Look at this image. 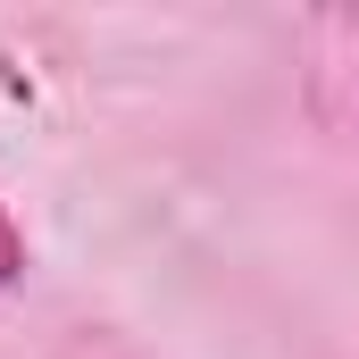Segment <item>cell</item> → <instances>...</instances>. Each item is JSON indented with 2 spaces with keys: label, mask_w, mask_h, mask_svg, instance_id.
Segmentation results:
<instances>
[{
  "label": "cell",
  "mask_w": 359,
  "mask_h": 359,
  "mask_svg": "<svg viewBox=\"0 0 359 359\" xmlns=\"http://www.w3.org/2000/svg\"><path fill=\"white\" fill-rule=\"evenodd\" d=\"M25 259H34V251H25V226H17V217H8V201H0V292L25 276Z\"/></svg>",
  "instance_id": "6da1fadb"
}]
</instances>
